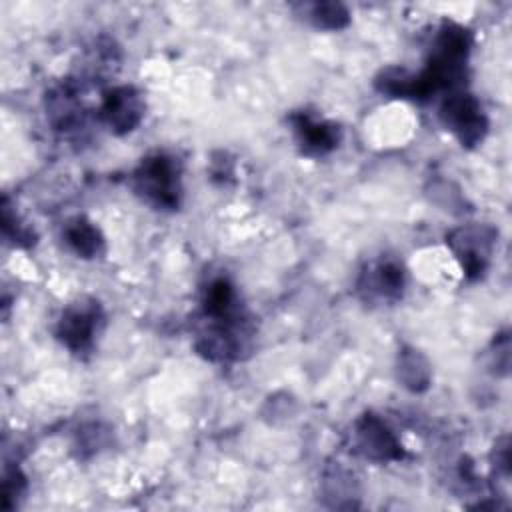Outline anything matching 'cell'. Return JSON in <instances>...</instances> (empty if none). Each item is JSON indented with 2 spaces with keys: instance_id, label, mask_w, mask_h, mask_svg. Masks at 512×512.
Returning a JSON list of instances; mask_svg holds the SVG:
<instances>
[{
  "instance_id": "cell-6",
  "label": "cell",
  "mask_w": 512,
  "mask_h": 512,
  "mask_svg": "<svg viewBox=\"0 0 512 512\" xmlns=\"http://www.w3.org/2000/svg\"><path fill=\"white\" fill-rule=\"evenodd\" d=\"M292 124H294L298 144H300L302 152H306V154L320 156L338 146L340 130L332 122L314 120L306 114H298L292 118Z\"/></svg>"
},
{
  "instance_id": "cell-8",
  "label": "cell",
  "mask_w": 512,
  "mask_h": 512,
  "mask_svg": "<svg viewBox=\"0 0 512 512\" xmlns=\"http://www.w3.org/2000/svg\"><path fill=\"white\" fill-rule=\"evenodd\" d=\"M374 278L370 280L376 290L386 298H396L402 292L404 286V272L396 262H382L374 270Z\"/></svg>"
},
{
  "instance_id": "cell-3",
  "label": "cell",
  "mask_w": 512,
  "mask_h": 512,
  "mask_svg": "<svg viewBox=\"0 0 512 512\" xmlns=\"http://www.w3.org/2000/svg\"><path fill=\"white\" fill-rule=\"evenodd\" d=\"M100 322V306L94 302H78L64 310L58 322V338L72 352H86L94 342V332Z\"/></svg>"
},
{
  "instance_id": "cell-5",
  "label": "cell",
  "mask_w": 512,
  "mask_h": 512,
  "mask_svg": "<svg viewBox=\"0 0 512 512\" xmlns=\"http://www.w3.org/2000/svg\"><path fill=\"white\" fill-rule=\"evenodd\" d=\"M356 434H358L360 452L370 460L386 462V460H400L404 456V450L394 438V434L386 428L382 420H378L372 414L364 416L358 422Z\"/></svg>"
},
{
  "instance_id": "cell-7",
  "label": "cell",
  "mask_w": 512,
  "mask_h": 512,
  "mask_svg": "<svg viewBox=\"0 0 512 512\" xmlns=\"http://www.w3.org/2000/svg\"><path fill=\"white\" fill-rule=\"evenodd\" d=\"M66 242L72 246V250L82 258H92L100 252L102 238L98 230L86 222L84 218H78L66 228Z\"/></svg>"
},
{
  "instance_id": "cell-1",
  "label": "cell",
  "mask_w": 512,
  "mask_h": 512,
  "mask_svg": "<svg viewBox=\"0 0 512 512\" xmlns=\"http://www.w3.org/2000/svg\"><path fill=\"white\" fill-rule=\"evenodd\" d=\"M134 190L156 208H176L182 194L178 162L166 154L144 158L134 172Z\"/></svg>"
},
{
  "instance_id": "cell-4",
  "label": "cell",
  "mask_w": 512,
  "mask_h": 512,
  "mask_svg": "<svg viewBox=\"0 0 512 512\" xmlns=\"http://www.w3.org/2000/svg\"><path fill=\"white\" fill-rule=\"evenodd\" d=\"M102 118L110 130L124 134L130 132L142 118V100L132 86L112 88L102 100Z\"/></svg>"
},
{
  "instance_id": "cell-9",
  "label": "cell",
  "mask_w": 512,
  "mask_h": 512,
  "mask_svg": "<svg viewBox=\"0 0 512 512\" xmlns=\"http://www.w3.org/2000/svg\"><path fill=\"white\" fill-rule=\"evenodd\" d=\"M314 22L316 26L324 28H340L346 24V12L338 4H320L314 8Z\"/></svg>"
},
{
  "instance_id": "cell-2",
  "label": "cell",
  "mask_w": 512,
  "mask_h": 512,
  "mask_svg": "<svg viewBox=\"0 0 512 512\" xmlns=\"http://www.w3.org/2000/svg\"><path fill=\"white\" fill-rule=\"evenodd\" d=\"M440 118L444 126L456 134L462 146L478 144L488 128L486 116L482 114L478 100L464 92H452L450 96H446L440 108Z\"/></svg>"
}]
</instances>
